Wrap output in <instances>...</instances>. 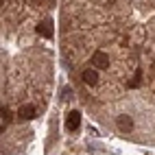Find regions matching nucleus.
Segmentation results:
<instances>
[{
	"label": "nucleus",
	"instance_id": "f257e3e1",
	"mask_svg": "<svg viewBox=\"0 0 155 155\" xmlns=\"http://www.w3.org/2000/svg\"><path fill=\"white\" fill-rule=\"evenodd\" d=\"M92 66L103 70V68H109V55L103 53V50H96L94 55H92Z\"/></svg>",
	"mask_w": 155,
	"mask_h": 155
},
{
	"label": "nucleus",
	"instance_id": "f03ea898",
	"mask_svg": "<svg viewBox=\"0 0 155 155\" xmlns=\"http://www.w3.org/2000/svg\"><path fill=\"white\" fill-rule=\"evenodd\" d=\"M79 125H81V111L72 109V111L68 114V118H66V129L74 133V131L79 129Z\"/></svg>",
	"mask_w": 155,
	"mask_h": 155
},
{
	"label": "nucleus",
	"instance_id": "7ed1b4c3",
	"mask_svg": "<svg viewBox=\"0 0 155 155\" xmlns=\"http://www.w3.org/2000/svg\"><path fill=\"white\" fill-rule=\"evenodd\" d=\"M81 79H83L85 85H96V83H98V68H87V70H83Z\"/></svg>",
	"mask_w": 155,
	"mask_h": 155
},
{
	"label": "nucleus",
	"instance_id": "20e7f679",
	"mask_svg": "<svg viewBox=\"0 0 155 155\" xmlns=\"http://www.w3.org/2000/svg\"><path fill=\"white\" fill-rule=\"evenodd\" d=\"M37 116V109L33 107V105H22L20 107V111H18V118L20 120H33Z\"/></svg>",
	"mask_w": 155,
	"mask_h": 155
},
{
	"label": "nucleus",
	"instance_id": "39448f33",
	"mask_svg": "<svg viewBox=\"0 0 155 155\" xmlns=\"http://www.w3.org/2000/svg\"><path fill=\"white\" fill-rule=\"evenodd\" d=\"M116 125H118L120 131H131L133 129V120H131V116H127V114H120L116 118Z\"/></svg>",
	"mask_w": 155,
	"mask_h": 155
},
{
	"label": "nucleus",
	"instance_id": "423d86ee",
	"mask_svg": "<svg viewBox=\"0 0 155 155\" xmlns=\"http://www.w3.org/2000/svg\"><path fill=\"white\" fill-rule=\"evenodd\" d=\"M37 33L42 37H46V39H50L53 37V22H50V20H44V22L37 26Z\"/></svg>",
	"mask_w": 155,
	"mask_h": 155
},
{
	"label": "nucleus",
	"instance_id": "0eeeda50",
	"mask_svg": "<svg viewBox=\"0 0 155 155\" xmlns=\"http://www.w3.org/2000/svg\"><path fill=\"white\" fill-rule=\"evenodd\" d=\"M11 118H13V116H11V111H9L7 107H2V129L9 125V122H11Z\"/></svg>",
	"mask_w": 155,
	"mask_h": 155
},
{
	"label": "nucleus",
	"instance_id": "6e6552de",
	"mask_svg": "<svg viewBox=\"0 0 155 155\" xmlns=\"http://www.w3.org/2000/svg\"><path fill=\"white\" fill-rule=\"evenodd\" d=\"M140 81H142V70H136V77H133V81L129 83V87H138Z\"/></svg>",
	"mask_w": 155,
	"mask_h": 155
}]
</instances>
